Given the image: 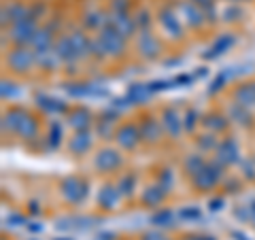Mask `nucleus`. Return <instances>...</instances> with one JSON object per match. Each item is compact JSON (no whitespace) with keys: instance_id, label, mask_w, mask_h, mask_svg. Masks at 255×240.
Here are the masks:
<instances>
[{"instance_id":"4c0bfd02","label":"nucleus","mask_w":255,"mask_h":240,"mask_svg":"<svg viewBox=\"0 0 255 240\" xmlns=\"http://www.w3.org/2000/svg\"><path fill=\"white\" fill-rule=\"evenodd\" d=\"M90 58L98 60V62H102V60H107V58H109L107 51H105V47H102V43H100V38H98V36L92 38V41H90Z\"/></svg>"},{"instance_id":"a878e982","label":"nucleus","mask_w":255,"mask_h":240,"mask_svg":"<svg viewBox=\"0 0 255 240\" xmlns=\"http://www.w3.org/2000/svg\"><path fill=\"white\" fill-rule=\"evenodd\" d=\"M70 41H73V47H75L79 60L90 58V41H92V38L87 36L83 30H73V32H70Z\"/></svg>"},{"instance_id":"a19ab883","label":"nucleus","mask_w":255,"mask_h":240,"mask_svg":"<svg viewBox=\"0 0 255 240\" xmlns=\"http://www.w3.org/2000/svg\"><path fill=\"white\" fill-rule=\"evenodd\" d=\"M47 15V4L45 2H34V4H28V17L41 21Z\"/></svg>"},{"instance_id":"aec40b11","label":"nucleus","mask_w":255,"mask_h":240,"mask_svg":"<svg viewBox=\"0 0 255 240\" xmlns=\"http://www.w3.org/2000/svg\"><path fill=\"white\" fill-rule=\"evenodd\" d=\"M164 200H166V191H164L162 185H157V183L147 185L145 189H142V194H140L142 206H149V209H157V206H162Z\"/></svg>"},{"instance_id":"37998d69","label":"nucleus","mask_w":255,"mask_h":240,"mask_svg":"<svg viewBox=\"0 0 255 240\" xmlns=\"http://www.w3.org/2000/svg\"><path fill=\"white\" fill-rule=\"evenodd\" d=\"M179 219H183V221H196V219H200V211H198L196 206H187V209H181V211H179Z\"/></svg>"},{"instance_id":"c85d7f7f","label":"nucleus","mask_w":255,"mask_h":240,"mask_svg":"<svg viewBox=\"0 0 255 240\" xmlns=\"http://www.w3.org/2000/svg\"><path fill=\"white\" fill-rule=\"evenodd\" d=\"M15 134H17L19 138H23V140H30V138H34V136H38V121H36V117L30 115L26 111V115H23L21 123H19V127H17V132H15Z\"/></svg>"},{"instance_id":"cd10ccee","label":"nucleus","mask_w":255,"mask_h":240,"mask_svg":"<svg viewBox=\"0 0 255 240\" xmlns=\"http://www.w3.org/2000/svg\"><path fill=\"white\" fill-rule=\"evenodd\" d=\"M206 162H209V159L204 157V153H200V151L196 153L194 151V153H187L185 159H183V170H185L189 177H196V174L206 166Z\"/></svg>"},{"instance_id":"8fccbe9b","label":"nucleus","mask_w":255,"mask_h":240,"mask_svg":"<svg viewBox=\"0 0 255 240\" xmlns=\"http://www.w3.org/2000/svg\"><path fill=\"white\" fill-rule=\"evenodd\" d=\"M226 191H238V183L236 181H226Z\"/></svg>"},{"instance_id":"e433bc0d","label":"nucleus","mask_w":255,"mask_h":240,"mask_svg":"<svg viewBox=\"0 0 255 240\" xmlns=\"http://www.w3.org/2000/svg\"><path fill=\"white\" fill-rule=\"evenodd\" d=\"M172 219H174V213L168 211V209H164V211H157L153 215V219H151V223L153 226H162V228H168L172 226Z\"/></svg>"},{"instance_id":"f257e3e1","label":"nucleus","mask_w":255,"mask_h":240,"mask_svg":"<svg viewBox=\"0 0 255 240\" xmlns=\"http://www.w3.org/2000/svg\"><path fill=\"white\" fill-rule=\"evenodd\" d=\"M223 177H226V166H221L217 159H213V162H206V166L196 177H191V183H194V187L198 191H209L213 187H217L223 181Z\"/></svg>"},{"instance_id":"f704fd0d","label":"nucleus","mask_w":255,"mask_h":240,"mask_svg":"<svg viewBox=\"0 0 255 240\" xmlns=\"http://www.w3.org/2000/svg\"><path fill=\"white\" fill-rule=\"evenodd\" d=\"M243 17H245V11H243V6H238L236 2H230L221 13L223 21H241Z\"/></svg>"},{"instance_id":"ea45409f","label":"nucleus","mask_w":255,"mask_h":240,"mask_svg":"<svg viewBox=\"0 0 255 240\" xmlns=\"http://www.w3.org/2000/svg\"><path fill=\"white\" fill-rule=\"evenodd\" d=\"M241 170H243V177L253 183L255 181V157L241 159Z\"/></svg>"},{"instance_id":"7ed1b4c3","label":"nucleus","mask_w":255,"mask_h":240,"mask_svg":"<svg viewBox=\"0 0 255 240\" xmlns=\"http://www.w3.org/2000/svg\"><path fill=\"white\" fill-rule=\"evenodd\" d=\"M38 21L32 19V17H23L21 21L13 23V26L9 28V41L15 45V47H30L32 41H34L36 32H38Z\"/></svg>"},{"instance_id":"c9c22d12","label":"nucleus","mask_w":255,"mask_h":240,"mask_svg":"<svg viewBox=\"0 0 255 240\" xmlns=\"http://www.w3.org/2000/svg\"><path fill=\"white\" fill-rule=\"evenodd\" d=\"M157 185H162L166 194L172 189V185H174V172L170 170V168H162V172H157Z\"/></svg>"},{"instance_id":"39448f33","label":"nucleus","mask_w":255,"mask_h":240,"mask_svg":"<svg viewBox=\"0 0 255 240\" xmlns=\"http://www.w3.org/2000/svg\"><path fill=\"white\" fill-rule=\"evenodd\" d=\"M98 38H100V43H102V47H105L109 58H122V55L126 53V41L128 38L119 34L111 23H107V26L98 32Z\"/></svg>"},{"instance_id":"4be33fe9","label":"nucleus","mask_w":255,"mask_h":240,"mask_svg":"<svg viewBox=\"0 0 255 240\" xmlns=\"http://www.w3.org/2000/svg\"><path fill=\"white\" fill-rule=\"evenodd\" d=\"M234 41H236V36L232 34V32H223V34H219V36L213 41L211 49H209V53H204V58H206V60L219 58V55H223L226 51H230V47L234 45Z\"/></svg>"},{"instance_id":"72a5a7b5","label":"nucleus","mask_w":255,"mask_h":240,"mask_svg":"<svg viewBox=\"0 0 255 240\" xmlns=\"http://www.w3.org/2000/svg\"><path fill=\"white\" fill-rule=\"evenodd\" d=\"M45 142L49 149H58L60 142H62V125L60 121H51L49 123V132H47L45 136Z\"/></svg>"},{"instance_id":"58836bf2","label":"nucleus","mask_w":255,"mask_h":240,"mask_svg":"<svg viewBox=\"0 0 255 240\" xmlns=\"http://www.w3.org/2000/svg\"><path fill=\"white\" fill-rule=\"evenodd\" d=\"M134 19H136L138 32L140 30H151V23H153V19H151V13L147 9H138L136 15H134Z\"/></svg>"},{"instance_id":"603ef678","label":"nucleus","mask_w":255,"mask_h":240,"mask_svg":"<svg viewBox=\"0 0 255 240\" xmlns=\"http://www.w3.org/2000/svg\"><path fill=\"white\" fill-rule=\"evenodd\" d=\"M28 209H30V213H38L41 211V206H38V202H30Z\"/></svg>"},{"instance_id":"f03ea898","label":"nucleus","mask_w":255,"mask_h":240,"mask_svg":"<svg viewBox=\"0 0 255 240\" xmlns=\"http://www.w3.org/2000/svg\"><path fill=\"white\" fill-rule=\"evenodd\" d=\"M60 194L68 204H81L90 194V183L81 177L70 174V177H64L60 181Z\"/></svg>"},{"instance_id":"5701e85b","label":"nucleus","mask_w":255,"mask_h":240,"mask_svg":"<svg viewBox=\"0 0 255 240\" xmlns=\"http://www.w3.org/2000/svg\"><path fill=\"white\" fill-rule=\"evenodd\" d=\"M234 102H238L241 107H247V109H255V83H241L236 85L234 90Z\"/></svg>"},{"instance_id":"473e14b6","label":"nucleus","mask_w":255,"mask_h":240,"mask_svg":"<svg viewBox=\"0 0 255 240\" xmlns=\"http://www.w3.org/2000/svg\"><path fill=\"white\" fill-rule=\"evenodd\" d=\"M198 123H202V115L198 113L194 107H189V109L185 111V115H183V127H185L187 134H194Z\"/></svg>"},{"instance_id":"bb28decb","label":"nucleus","mask_w":255,"mask_h":240,"mask_svg":"<svg viewBox=\"0 0 255 240\" xmlns=\"http://www.w3.org/2000/svg\"><path fill=\"white\" fill-rule=\"evenodd\" d=\"M153 94L149 90V85L145 83H132L130 87H128L126 92V100L130 102V105H142V102H147V98Z\"/></svg>"},{"instance_id":"3c124183","label":"nucleus","mask_w":255,"mask_h":240,"mask_svg":"<svg viewBox=\"0 0 255 240\" xmlns=\"http://www.w3.org/2000/svg\"><path fill=\"white\" fill-rule=\"evenodd\" d=\"M98 240H115V234H109V232H105V234H100Z\"/></svg>"},{"instance_id":"c756f323","label":"nucleus","mask_w":255,"mask_h":240,"mask_svg":"<svg viewBox=\"0 0 255 240\" xmlns=\"http://www.w3.org/2000/svg\"><path fill=\"white\" fill-rule=\"evenodd\" d=\"M36 105L41 107L45 113H66V111H68V107L64 105L62 100L51 98V96H43V94L36 96Z\"/></svg>"},{"instance_id":"2f4dec72","label":"nucleus","mask_w":255,"mask_h":240,"mask_svg":"<svg viewBox=\"0 0 255 240\" xmlns=\"http://www.w3.org/2000/svg\"><path fill=\"white\" fill-rule=\"evenodd\" d=\"M136 181H138L136 172H126L124 177L119 179V183H117V187H119V191H122V196L130 198L134 194V189H136Z\"/></svg>"},{"instance_id":"09e8293b","label":"nucleus","mask_w":255,"mask_h":240,"mask_svg":"<svg viewBox=\"0 0 255 240\" xmlns=\"http://www.w3.org/2000/svg\"><path fill=\"white\" fill-rule=\"evenodd\" d=\"M142 240H166L162 234H157V232H149V234L142 236Z\"/></svg>"},{"instance_id":"7c9ffc66","label":"nucleus","mask_w":255,"mask_h":240,"mask_svg":"<svg viewBox=\"0 0 255 240\" xmlns=\"http://www.w3.org/2000/svg\"><path fill=\"white\" fill-rule=\"evenodd\" d=\"M217 145H219V140H217V134L215 132H204L196 138V149L200 151V153H215Z\"/></svg>"},{"instance_id":"6e6552de","label":"nucleus","mask_w":255,"mask_h":240,"mask_svg":"<svg viewBox=\"0 0 255 240\" xmlns=\"http://www.w3.org/2000/svg\"><path fill=\"white\" fill-rule=\"evenodd\" d=\"M136 51L142 60H155L162 53V43L151 30H140L136 34Z\"/></svg>"},{"instance_id":"864d4df0","label":"nucleus","mask_w":255,"mask_h":240,"mask_svg":"<svg viewBox=\"0 0 255 240\" xmlns=\"http://www.w3.org/2000/svg\"><path fill=\"white\" fill-rule=\"evenodd\" d=\"M194 238H196V240H215L213 236H194Z\"/></svg>"},{"instance_id":"ddd939ff","label":"nucleus","mask_w":255,"mask_h":240,"mask_svg":"<svg viewBox=\"0 0 255 240\" xmlns=\"http://www.w3.org/2000/svg\"><path fill=\"white\" fill-rule=\"evenodd\" d=\"M107 23H111L119 34L126 36V38H132L134 34L138 32V26H136V19L134 15H130L128 11H122V13H115V11H109V17H107Z\"/></svg>"},{"instance_id":"2eb2a0df","label":"nucleus","mask_w":255,"mask_h":240,"mask_svg":"<svg viewBox=\"0 0 255 240\" xmlns=\"http://www.w3.org/2000/svg\"><path fill=\"white\" fill-rule=\"evenodd\" d=\"M119 200H122V191L113 183H105L98 189V196H96V202H98L100 211H115L119 206Z\"/></svg>"},{"instance_id":"5fc2aeb1","label":"nucleus","mask_w":255,"mask_h":240,"mask_svg":"<svg viewBox=\"0 0 255 240\" xmlns=\"http://www.w3.org/2000/svg\"><path fill=\"white\" fill-rule=\"evenodd\" d=\"M228 2H238V0H228Z\"/></svg>"},{"instance_id":"dca6fc26","label":"nucleus","mask_w":255,"mask_h":240,"mask_svg":"<svg viewBox=\"0 0 255 240\" xmlns=\"http://www.w3.org/2000/svg\"><path fill=\"white\" fill-rule=\"evenodd\" d=\"M68 123L75 132H85V130H92L94 125V113L85 107H77L73 111H68Z\"/></svg>"},{"instance_id":"412c9836","label":"nucleus","mask_w":255,"mask_h":240,"mask_svg":"<svg viewBox=\"0 0 255 240\" xmlns=\"http://www.w3.org/2000/svg\"><path fill=\"white\" fill-rule=\"evenodd\" d=\"M107 17H109V13L98 9V6H92V9H87L83 13V26L90 32H100L107 26Z\"/></svg>"},{"instance_id":"f8f14e48","label":"nucleus","mask_w":255,"mask_h":240,"mask_svg":"<svg viewBox=\"0 0 255 240\" xmlns=\"http://www.w3.org/2000/svg\"><path fill=\"white\" fill-rule=\"evenodd\" d=\"M138 130H140V140L147 142V145H157V142L164 138V134H166L162 121H159L157 117H153V115L142 117L140 123H138Z\"/></svg>"},{"instance_id":"b1692460","label":"nucleus","mask_w":255,"mask_h":240,"mask_svg":"<svg viewBox=\"0 0 255 240\" xmlns=\"http://www.w3.org/2000/svg\"><path fill=\"white\" fill-rule=\"evenodd\" d=\"M228 117H230V121H234V123L243 125V127H251V125H253L251 109L241 107L238 102H232V105L228 107Z\"/></svg>"},{"instance_id":"c03bdc74","label":"nucleus","mask_w":255,"mask_h":240,"mask_svg":"<svg viewBox=\"0 0 255 240\" xmlns=\"http://www.w3.org/2000/svg\"><path fill=\"white\" fill-rule=\"evenodd\" d=\"M15 96V83L2 79V100H11Z\"/></svg>"},{"instance_id":"20e7f679","label":"nucleus","mask_w":255,"mask_h":240,"mask_svg":"<svg viewBox=\"0 0 255 240\" xmlns=\"http://www.w3.org/2000/svg\"><path fill=\"white\" fill-rule=\"evenodd\" d=\"M6 66H9L13 73H30L32 68L36 66V55L32 51V47H13V49L6 53Z\"/></svg>"},{"instance_id":"393cba45","label":"nucleus","mask_w":255,"mask_h":240,"mask_svg":"<svg viewBox=\"0 0 255 240\" xmlns=\"http://www.w3.org/2000/svg\"><path fill=\"white\" fill-rule=\"evenodd\" d=\"M230 123H232V121H230V117L228 115H221V113H206L202 117V125L209 132H215V134L226 132Z\"/></svg>"},{"instance_id":"6ab92c4d","label":"nucleus","mask_w":255,"mask_h":240,"mask_svg":"<svg viewBox=\"0 0 255 240\" xmlns=\"http://www.w3.org/2000/svg\"><path fill=\"white\" fill-rule=\"evenodd\" d=\"M55 53H58V58L62 60V64H68V66H73L75 62H79L77 51L73 47V41H70V34H64V36H60L58 41H55Z\"/></svg>"},{"instance_id":"0eeeda50","label":"nucleus","mask_w":255,"mask_h":240,"mask_svg":"<svg viewBox=\"0 0 255 240\" xmlns=\"http://www.w3.org/2000/svg\"><path fill=\"white\" fill-rule=\"evenodd\" d=\"M159 121H162V125H164L166 136H168V138H172V140L181 138V134L185 132V127H183V115L179 113V109L172 107V105H168V107L162 109Z\"/></svg>"},{"instance_id":"f3484780","label":"nucleus","mask_w":255,"mask_h":240,"mask_svg":"<svg viewBox=\"0 0 255 240\" xmlns=\"http://www.w3.org/2000/svg\"><path fill=\"white\" fill-rule=\"evenodd\" d=\"M92 147H94V134H92V130L75 132L73 138L68 140V151L73 155H85V153H90Z\"/></svg>"},{"instance_id":"49530a36","label":"nucleus","mask_w":255,"mask_h":240,"mask_svg":"<svg viewBox=\"0 0 255 240\" xmlns=\"http://www.w3.org/2000/svg\"><path fill=\"white\" fill-rule=\"evenodd\" d=\"M209 209H211V211H221V209H223V200H221V198L211 200V202H209Z\"/></svg>"},{"instance_id":"423d86ee","label":"nucleus","mask_w":255,"mask_h":240,"mask_svg":"<svg viewBox=\"0 0 255 240\" xmlns=\"http://www.w3.org/2000/svg\"><path fill=\"white\" fill-rule=\"evenodd\" d=\"M124 166V155L119 153V149L113 147H102L98 153L94 155V168L98 170L100 174H109V172H115Z\"/></svg>"},{"instance_id":"4468645a","label":"nucleus","mask_w":255,"mask_h":240,"mask_svg":"<svg viewBox=\"0 0 255 240\" xmlns=\"http://www.w3.org/2000/svg\"><path fill=\"white\" fill-rule=\"evenodd\" d=\"M177 13L183 15V19H185L187 26H191V28H202L206 21L204 11L196 2H191V0H181L177 4Z\"/></svg>"},{"instance_id":"79ce46f5","label":"nucleus","mask_w":255,"mask_h":240,"mask_svg":"<svg viewBox=\"0 0 255 240\" xmlns=\"http://www.w3.org/2000/svg\"><path fill=\"white\" fill-rule=\"evenodd\" d=\"M230 81V75L228 73H219L217 77H215V81L211 83V87H209V94H217V92H221L223 87H226V83Z\"/></svg>"},{"instance_id":"a18cd8bd","label":"nucleus","mask_w":255,"mask_h":240,"mask_svg":"<svg viewBox=\"0 0 255 240\" xmlns=\"http://www.w3.org/2000/svg\"><path fill=\"white\" fill-rule=\"evenodd\" d=\"M130 9V0H111V11L115 13H122Z\"/></svg>"},{"instance_id":"6e6d98bb","label":"nucleus","mask_w":255,"mask_h":240,"mask_svg":"<svg viewBox=\"0 0 255 240\" xmlns=\"http://www.w3.org/2000/svg\"><path fill=\"white\" fill-rule=\"evenodd\" d=\"M253 211H255V202H253Z\"/></svg>"},{"instance_id":"de8ad7c7","label":"nucleus","mask_w":255,"mask_h":240,"mask_svg":"<svg viewBox=\"0 0 255 240\" xmlns=\"http://www.w3.org/2000/svg\"><path fill=\"white\" fill-rule=\"evenodd\" d=\"M191 2H196L200 9H209V6H215V0H191Z\"/></svg>"},{"instance_id":"9b49d317","label":"nucleus","mask_w":255,"mask_h":240,"mask_svg":"<svg viewBox=\"0 0 255 240\" xmlns=\"http://www.w3.org/2000/svg\"><path fill=\"white\" fill-rule=\"evenodd\" d=\"M115 142H117V147L119 149H124V151H134L138 147V142L140 140V130H138V123H122L117 127V132H115Z\"/></svg>"},{"instance_id":"1a4fd4ad","label":"nucleus","mask_w":255,"mask_h":240,"mask_svg":"<svg viewBox=\"0 0 255 240\" xmlns=\"http://www.w3.org/2000/svg\"><path fill=\"white\" fill-rule=\"evenodd\" d=\"M157 23L162 26V30L174 41L183 38V26H181V17L179 13L172 9V6H162L157 11Z\"/></svg>"},{"instance_id":"9d476101","label":"nucleus","mask_w":255,"mask_h":240,"mask_svg":"<svg viewBox=\"0 0 255 240\" xmlns=\"http://www.w3.org/2000/svg\"><path fill=\"white\" fill-rule=\"evenodd\" d=\"M215 159H217L221 166H226V168L241 162V149H238L236 138H232V136H226L223 140H219L217 149H215Z\"/></svg>"},{"instance_id":"a211bd4d","label":"nucleus","mask_w":255,"mask_h":240,"mask_svg":"<svg viewBox=\"0 0 255 240\" xmlns=\"http://www.w3.org/2000/svg\"><path fill=\"white\" fill-rule=\"evenodd\" d=\"M23 17H28V4H23V2H17V0H13V2L9 4H2V28H6L11 23H17L21 21Z\"/></svg>"}]
</instances>
